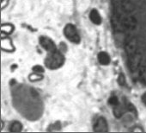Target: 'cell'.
Here are the masks:
<instances>
[{"instance_id": "6da1fadb", "label": "cell", "mask_w": 146, "mask_h": 133, "mask_svg": "<svg viewBox=\"0 0 146 133\" xmlns=\"http://www.w3.org/2000/svg\"><path fill=\"white\" fill-rule=\"evenodd\" d=\"M64 61V55L58 50L53 52H48V54L45 60L46 66L50 69H57L63 65Z\"/></svg>"}, {"instance_id": "7a4b0ae2", "label": "cell", "mask_w": 146, "mask_h": 133, "mask_svg": "<svg viewBox=\"0 0 146 133\" xmlns=\"http://www.w3.org/2000/svg\"><path fill=\"white\" fill-rule=\"evenodd\" d=\"M64 34L65 37L73 43H79L80 42V36L78 33L76 27L73 24H67L64 29Z\"/></svg>"}, {"instance_id": "3957f363", "label": "cell", "mask_w": 146, "mask_h": 133, "mask_svg": "<svg viewBox=\"0 0 146 133\" xmlns=\"http://www.w3.org/2000/svg\"><path fill=\"white\" fill-rule=\"evenodd\" d=\"M40 44L47 52H53V51L57 50V48H56L54 42L50 38H47L46 36H41L40 38Z\"/></svg>"}, {"instance_id": "277c9868", "label": "cell", "mask_w": 146, "mask_h": 133, "mask_svg": "<svg viewBox=\"0 0 146 133\" xmlns=\"http://www.w3.org/2000/svg\"><path fill=\"white\" fill-rule=\"evenodd\" d=\"M108 130V123L104 118H99L94 125V131L96 132H107Z\"/></svg>"}, {"instance_id": "5b68a950", "label": "cell", "mask_w": 146, "mask_h": 133, "mask_svg": "<svg viewBox=\"0 0 146 133\" xmlns=\"http://www.w3.org/2000/svg\"><path fill=\"white\" fill-rule=\"evenodd\" d=\"M1 48L3 50L5 51H13L15 49L12 42L10 38L8 37H5L4 36H2V40H1Z\"/></svg>"}, {"instance_id": "8992f818", "label": "cell", "mask_w": 146, "mask_h": 133, "mask_svg": "<svg viewBox=\"0 0 146 133\" xmlns=\"http://www.w3.org/2000/svg\"><path fill=\"white\" fill-rule=\"evenodd\" d=\"M125 109L127 110L126 105H125V107L124 105H122V104H120V103H119V105L113 106V115H114V117L117 118H121V117L124 115L125 110Z\"/></svg>"}, {"instance_id": "52a82bcc", "label": "cell", "mask_w": 146, "mask_h": 133, "mask_svg": "<svg viewBox=\"0 0 146 133\" xmlns=\"http://www.w3.org/2000/svg\"><path fill=\"white\" fill-rule=\"evenodd\" d=\"M90 18L91 22H92L94 24L99 25V24H101V23H102V17H101V15L99 14V12H98L96 10H92V11H90Z\"/></svg>"}, {"instance_id": "ba28073f", "label": "cell", "mask_w": 146, "mask_h": 133, "mask_svg": "<svg viewBox=\"0 0 146 133\" xmlns=\"http://www.w3.org/2000/svg\"><path fill=\"white\" fill-rule=\"evenodd\" d=\"M98 60L102 65H108L110 63V57L106 52H100L98 54Z\"/></svg>"}, {"instance_id": "9c48e42d", "label": "cell", "mask_w": 146, "mask_h": 133, "mask_svg": "<svg viewBox=\"0 0 146 133\" xmlns=\"http://www.w3.org/2000/svg\"><path fill=\"white\" fill-rule=\"evenodd\" d=\"M23 129V125L18 121H14L10 126V131L11 132H20Z\"/></svg>"}, {"instance_id": "30bf717a", "label": "cell", "mask_w": 146, "mask_h": 133, "mask_svg": "<svg viewBox=\"0 0 146 133\" xmlns=\"http://www.w3.org/2000/svg\"><path fill=\"white\" fill-rule=\"evenodd\" d=\"M13 30H14V27L11 24H2V27H1L2 34L8 35V34L12 33Z\"/></svg>"}, {"instance_id": "8fae6325", "label": "cell", "mask_w": 146, "mask_h": 133, "mask_svg": "<svg viewBox=\"0 0 146 133\" xmlns=\"http://www.w3.org/2000/svg\"><path fill=\"white\" fill-rule=\"evenodd\" d=\"M42 78H43L42 75H40V73H36V72H35L34 74L29 75V81H38L42 80Z\"/></svg>"}, {"instance_id": "7c38bea8", "label": "cell", "mask_w": 146, "mask_h": 133, "mask_svg": "<svg viewBox=\"0 0 146 133\" xmlns=\"http://www.w3.org/2000/svg\"><path fill=\"white\" fill-rule=\"evenodd\" d=\"M108 104L111 105L112 106H115V105H117L119 104V99H118L117 97L112 96V97H110L109 99H108Z\"/></svg>"}, {"instance_id": "4fadbf2b", "label": "cell", "mask_w": 146, "mask_h": 133, "mask_svg": "<svg viewBox=\"0 0 146 133\" xmlns=\"http://www.w3.org/2000/svg\"><path fill=\"white\" fill-rule=\"evenodd\" d=\"M126 107H127V110H128L129 112H131L134 113L135 115H137V111H136V108H135V106H134L132 104H130V103L126 104Z\"/></svg>"}, {"instance_id": "5bb4252c", "label": "cell", "mask_w": 146, "mask_h": 133, "mask_svg": "<svg viewBox=\"0 0 146 133\" xmlns=\"http://www.w3.org/2000/svg\"><path fill=\"white\" fill-rule=\"evenodd\" d=\"M33 70H34L35 72H36V73H40V74L44 72V69L42 68L41 66H39V65L35 66L34 68H33Z\"/></svg>"}, {"instance_id": "9a60e30c", "label": "cell", "mask_w": 146, "mask_h": 133, "mask_svg": "<svg viewBox=\"0 0 146 133\" xmlns=\"http://www.w3.org/2000/svg\"><path fill=\"white\" fill-rule=\"evenodd\" d=\"M118 82L120 86H124L125 84V79L123 75H120L118 78Z\"/></svg>"}, {"instance_id": "2e32d148", "label": "cell", "mask_w": 146, "mask_h": 133, "mask_svg": "<svg viewBox=\"0 0 146 133\" xmlns=\"http://www.w3.org/2000/svg\"><path fill=\"white\" fill-rule=\"evenodd\" d=\"M8 1H9V0H2V4H1V7H2V9H4V8L7 5Z\"/></svg>"}, {"instance_id": "e0dca14e", "label": "cell", "mask_w": 146, "mask_h": 133, "mask_svg": "<svg viewBox=\"0 0 146 133\" xmlns=\"http://www.w3.org/2000/svg\"><path fill=\"white\" fill-rule=\"evenodd\" d=\"M142 101H143V103L146 105V93L142 96Z\"/></svg>"}, {"instance_id": "ac0fdd59", "label": "cell", "mask_w": 146, "mask_h": 133, "mask_svg": "<svg viewBox=\"0 0 146 133\" xmlns=\"http://www.w3.org/2000/svg\"><path fill=\"white\" fill-rule=\"evenodd\" d=\"M132 131H139V132H143V129H140V128L137 127L136 129H133V130H132Z\"/></svg>"}]
</instances>
